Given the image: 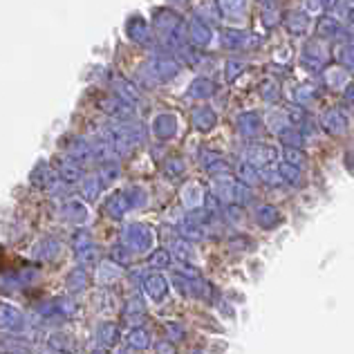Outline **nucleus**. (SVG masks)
Segmentation results:
<instances>
[]
</instances>
